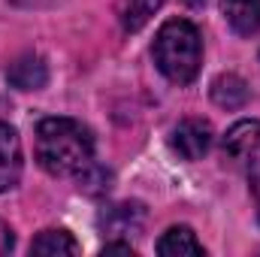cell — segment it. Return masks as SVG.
Wrapping results in <instances>:
<instances>
[{
  "mask_svg": "<svg viewBox=\"0 0 260 257\" xmlns=\"http://www.w3.org/2000/svg\"><path fill=\"white\" fill-rule=\"evenodd\" d=\"M103 254H127V257H133V248H130V245H121V242H112V245L103 248Z\"/></svg>",
  "mask_w": 260,
  "mask_h": 257,
  "instance_id": "cell-16",
  "label": "cell"
},
{
  "mask_svg": "<svg viewBox=\"0 0 260 257\" xmlns=\"http://www.w3.org/2000/svg\"><path fill=\"white\" fill-rule=\"evenodd\" d=\"M212 100H215L221 109H239V106H245V100H248V85H245V79L236 76V73L218 76V79L212 82Z\"/></svg>",
  "mask_w": 260,
  "mask_h": 257,
  "instance_id": "cell-9",
  "label": "cell"
},
{
  "mask_svg": "<svg viewBox=\"0 0 260 257\" xmlns=\"http://www.w3.org/2000/svg\"><path fill=\"white\" fill-rule=\"evenodd\" d=\"M12 242H15V239H12V230H9L6 224H0V251H9Z\"/></svg>",
  "mask_w": 260,
  "mask_h": 257,
  "instance_id": "cell-15",
  "label": "cell"
},
{
  "mask_svg": "<svg viewBox=\"0 0 260 257\" xmlns=\"http://www.w3.org/2000/svg\"><path fill=\"white\" fill-rule=\"evenodd\" d=\"M160 6H164V0H121V3H118V18H121V27H124L127 34L142 30Z\"/></svg>",
  "mask_w": 260,
  "mask_h": 257,
  "instance_id": "cell-11",
  "label": "cell"
},
{
  "mask_svg": "<svg viewBox=\"0 0 260 257\" xmlns=\"http://www.w3.org/2000/svg\"><path fill=\"white\" fill-rule=\"evenodd\" d=\"M30 254H79V242L67 230H43L30 242Z\"/></svg>",
  "mask_w": 260,
  "mask_h": 257,
  "instance_id": "cell-12",
  "label": "cell"
},
{
  "mask_svg": "<svg viewBox=\"0 0 260 257\" xmlns=\"http://www.w3.org/2000/svg\"><path fill=\"white\" fill-rule=\"evenodd\" d=\"M157 254H164V257H200V254H206V248H203V242L197 239V233L191 227L179 224V227H170L160 236Z\"/></svg>",
  "mask_w": 260,
  "mask_h": 257,
  "instance_id": "cell-8",
  "label": "cell"
},
{
  "mask_svg": "<svg viewBox=\"0 0 260 257\" xmlns=\"http://www.w3.org/2000/svg\"><path fill=\"white\" fill-rule=\"evenodd\" d=\"M145 221V209L139 203H118L112 209H106L103 215V227L109 233H139Z\"/></svg>",
  "mask_w": 260,
  "mask_h": 257,
  "instance_id": "cell-10",
  "label": "cell"
},
{
  "mask_svg": "<svg viewBox=\"0 0 260 257\" xmlns=\"http://www.w3.org/2000/svg\"><path fill=\"white\" fill-rule=\"evenodd\" d=\"M6 79L18 91H40L49 82V67H46V61L40 55H21V58H15L9 64Z\"/></svg>",
  "mask_w": 260,
  "mask_h": 257,
  "instance_id": "cell-6",
  "label": "cell"
},
{
  "mask_svg": "<svg viewBox=\"0 0 260 257\" xmlns=\"http://www.w3.org/2000/svg\"><path fill=\"white\" fill-rule=\"evenodd\" d=\"M224 151L236 167L245 173L260 164V121H239L227 130L224 136Z\"/></svg>",
  "mask_w": 260,
  "mask_h": 257,
  "instance_id": "cell-3",
  "label": "cell"
},
{
  "mask_svg": "<svg viewBox=\"0 0 260 257\" xmlns=\"http://www.w3.org/2000/svg\"><path fill=\"white\" fill-rule=\"evenodd\" d=\"M170 145H173V151L179 157L200 160L212 148V127H209V121H203V118H185L179 127L173 130Z\"/></svg>",
  "mask_w": 260,
  "mask_h": 257,
  "instance_id": "cell-4",
  "label": "cell"
},
{
  "mask_svg": "<svg viewBox=\"0 0 260 257\" xmlns=\"http://www.w3.org/2000/svg\"><path fill=\"white\" fill-rule=\"evenodd\" d=\"M185 3H188V6H203L206 0H185Z\"/></svg>",
  "mask_w": 260,
  "mask_h": 257,
  "instance_id": "cell-17",
  "label": "cell"
},
{
  "mask_svg": "<svg viewBox=\"0 0 260 257\" xmlns=\"http://www.w3.org/2000/svg\"><path fill=\"white\" fill-rule=\"evenodd\" d=\"M37 160L52 176H82L94 164V136L73 118H43L37 124Z\"/></svg>",
  "mask_w": 260,
  "mask_h": 257,
  "instance_id": "cell-1",
  "label": "cell"
},
{
  "mask_svg": "<svg viewBox=\"0 0 260 257\" xmlns=\"http://www.w3.org/2000/svg\"><path fill=\"white\" fill-rule=\"evenodd\" d=\"M21 167H24V157H21V139L12 124L0 121V194L12 191L21 179Z\"/></svg>",
  "mask_w": 260,
  "mask_h": 257,
  "instance_id": "cell-5",
  "label": "cell"
},
{
  "mask_svg": "<svg viewBox=\"0 0 260 257\" xmlns=\"http://www.w3.org/2000/svg\"><path fill=\"white\" fill-rule=\"evenodd\" d=\"M154 64L157 70L176 82V85H188L194 82L200 64H203V40L191 21L185 18H170L167 24H160L157 37H154Z\"/></svg>",
  "mask_w": 260,
  "mask_h": 257,
  "instance_id": "cell-2",
  "label": "cell"
},
{
  "mask_svg": "<svg viewBox=\"0 0 260 257\" xmlns=\"http://www.w3.org/2000/svg\"><path fill=\"white\" fill-rule=\"evenodd\" d=\"M248 182H251V194H254V206H257V218H260V164L248 170Z\"/></svg>",
  "mask_w": 260,
  "mask_h": 257,
  "instance_id": "cell-13",
  "label": "cell"
},
{
  "mask_svg": "<svg viewBox=\"0 0 260 257\" xmlns=\"http://www.w3.org/2000/svg\"><path fill=\"white\" fill-rule=\"evenodd\" d=\"M221 12L239 37L260 30V0H221Z\"/></svg>",
  "mask_w": 260,
  "mask_h": 257,
  "instance_id": "cell-7",
  "label": "cell"
},
{
  "mask_svg": "<svg viewBox=\"0 0 260 257\" xmlns=\"http://www.w3.org/2000/svg\"><path fill=\"white\" fill-rule=\"evenodd\" d=\"M9 3H15V6H21V9H49V6H55L58 0H9Z\"/></svg>",
  "mask_w": 260,
  "mask_h": 257,
  "instance_id": "cell-14",
  "label": "cell"
}]
</instances>
